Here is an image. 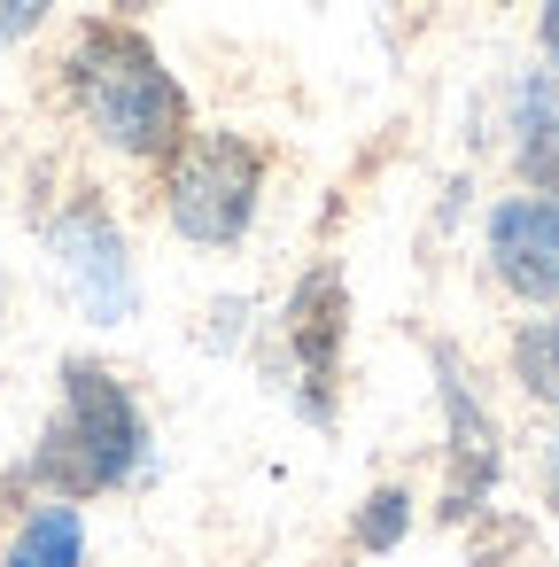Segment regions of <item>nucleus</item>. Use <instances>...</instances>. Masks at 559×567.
Returning <instances> with one entry per match:
<instances>
[{"mask_svg": "<svg viewBox=\"0 0 559 567\" xmlns=\"http://www.w3.org/2000/svg\"><path fill=\"white\" fill-rule=\"evenodd\" d=\"M71 102L79 117L117 148V156H141V164H172L195 133V110H187V86L164 71V55L141 40V24L125 17H94L79 24L71 40Z\"/></svg>", "mask_w": 559, "mask_h": 567, "instance_id": "1", "label": "nucleus"}, {"mask_svg": "<svg viewBox=\"0 0 559 567\" xmlns=\"http://www.w3.org/2000/svg\"><path fill=\"white\" fill-rule=\"evenodd\" d=\"M141 451H148V420H141L133 389L110 365L71 358L63 365V404H55V420H48V435H40V451H32L24 474L48 497H71L79 505V497H102V489L133 482Z\"/></svg>", "mask_w": 559, "mask_h": 567, "instance_id": "2", "label": "nucleus"}, {"mask_svg": "<svg viewBox=\"0 0 559 567\" xmlns=\"http://www.w3.org/2000/svg\"><path fill=\"white\" fill-rule=\"evenodd\" d=\"M257 203H265V148L241 133H187L164 179L172 234L195 249H234L257 226Z\"/></svg>", "mask_w": 559, "mask_h": 567, "instance_id": "3", "label": "nucleus"}, {"mask_svg": "<svg viewBox=\"0 0 559 567\" xmlns=\"http://www.w3.org/2000/svg\"><path fill=\"white\" fill-rule=\"evenodd\" d=\"M48 241H55V265H63V288L79 296V311L94 319V327H117V319H133V257H125V234H117V218L94 203V195H79L55 226H48Z\"/></svg>", "mask_w": 559, "mask_h": 567, "instance_id": "4", "label": "nucleus"}, {"mask_svg": "<svg viewBox=\"0 0 559 567\" xmlns=\"http://www.w3.org/2000/svg\"><path fill=\"white\" fill-rule=\"evenodd\" d=\"M342 342H350V288L334 265L303 272L288 296V358H296V389L303 412L327 427L334 420V381H342Z\"/></svg>", "mask_w": 559, "mask_h": 567, "instance_id": "5", "label": "nucleus"}, {"mask_svg": "<svg viewBox=\"0 0 559 567\" xmlns=\"http://www.w3.org/2000/svg\"><path fill=\"white\" fill-rule=\"evenodd\" d=\"M435 381H443V427H451V474H443V505H435V513H443V520H474L482 497H489L497 474H505V458H497V420H489V404L474 396L458 350H435Z\"/></svg>", "mask_w": 559, "mask_h": 567, "instance_id": "6", "label": "nucleus"}, {"mask_svg": "<svg viewBox=\"0 0 559 567\" xmlns=\"http://www.w3.org/2000/svg\"><path fill=\"white\" fill-rule=\"evenodd\" d=\"M489 272L520 303H559V195H505L489 210Z\"/></svg>", "mask_w": 559, "mask_h": 567, "instance_id": "7", "label": "nucleus"}, {"mask_svg": "<svg viewBox=\"0 0 559 567\" xmlns=\"http://www.w3.org/2000/svg\"><path fill=\"white\" fill-rule=\"evenodd\" d=\"M513 164L536 195H559V79H528L513 102Z\"/></svg>", "mask_w": 559, "mask_h": 567, "instance_id": "8", "label": "nucleus"}, {"mask_svg": "<svg viewBox=\"0 0 559 567\" xmlns=\"http://www.w3.org/2000/svg\"><path fill=\"white\" fill-rule=\"evenodd\" d=\"M79 559H86V520H79V505H71V497L32 505V520H24L17 544H9V567H79Z\"/></svg>", "mask_w": 559, "mask_h": 567, "instance_id": "9", "label": "nucleus"}, {"mask_svg": "<svg viewBox=\"0 0 559 567\" xmlns=\"http://www.w3.org/2000/svg\"><path fill=\"white\" fill-rule=\"evenodd\" d=\"M513 381H520L536 404L559 412V311H551V319H528V327L513 334Z\"/></svg>", "mask_w": 559, "mask_h": 567, "instance_id": "10", "label": "nucleus"}, {"mask_svg": "<svg viewBox=\"0 0 559 567\" xmlns=\"http://www.w3.org/2000/svg\"><path fill=\"white\" fill-rule=\"evenodd\" d=\"M404 528H412V497L404 489H373L358 505V551H396Z\"/></svg>", "mask_w": 559, "mask_h": 567, "instance_id": "11", "label": "nucleus"}, {"mask_svg": "<svg viewBox=\"0 0 559 567\" xmlns=\"http://www.w3.org/2000/svg\"><path fill=\"white\" fill-rule=\"evenodd\" d=\"M48 9H55V0H0V40L40 32V24H48Z\"/></svg>", "mask_w": 559, "mask_h": 567, "instance_id": "12", "label": "nucleus"}, {"mask_svg": "<svg viewBox=\"0 0 559 567\" xmlns=\"http://www.w3.org/2000/svg\"><path fill=\"white\" fill-rule=\"evenodd\" d=\"M536 474H544V497L559 505V435H544V458H536Z\"/></svg>", "mask_w": 559, "mask_h": 567, "instance_id": "13", "label": "nucleus"}, {"mask_svg": "<svg viewBox=\"0 0 559 567\" xmlns=\"http://www.w3.org/2000/svg\"><path fill=\"white\" fill-rule=\"evenodd\" d=\"M544 55H551V71H559V0H544Z\"/></svg>", "mask_w": 559, "mask_h": 567, "instance_id": "14", "label": "nucleus"}, {"mask_svg": "<svg viewBox=\"0 0 559 567\" xmlns=\"http://www.w3.org/2000/svg\"><path fill=\"white\" fill-rule=\"evenodd\" d=\"M110 9H117V17H125V24H133V17H141V9H156V0H110Z\"/></svg>", "mask_w": 559, "mask_h": 567, "instance_id": "15", "label": "nucleus"}]
</instances>
